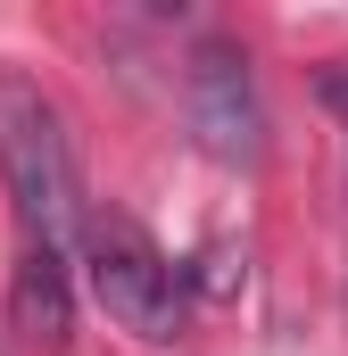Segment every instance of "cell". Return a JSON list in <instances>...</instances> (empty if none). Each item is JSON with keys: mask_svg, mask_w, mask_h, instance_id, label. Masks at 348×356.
<instances>
[{"mask_svg": "<svg viewBox=\"0 0 348 356\" xmlns=\"http://www.w3.org/2000/svg\"><path fill=\"white\" fill-rule=\"evenodd\" d=\"M0 182L17 199V224H25V249H50L67 257L75 232H84V191H75V149H67V124L58 108L33 83H0Z\"/></svg>", "mask_w": 348, "mask_h": 356, "instance_id": "1", "label": "cell"}, {"mask_svg": "<svg viewBox=\"0 0 348 356\" xmlns=\"http://www.w3.org/2000/svg\"><path fill=\"white\" fill-rule=\"evenodd\" d=\"M324 108H332V124H340V141H348V58L324 67Z\"/></svg>", "mask_w": 348, "mask_h": 356, "instance_id": "5", "label": "cell"}, {"mask_svg": "<svg viewBox=\"0 0 348 356\" xmlns=\"http://www.w3.org/2000/svg\"><path fill=\"white\" fill-rule=\"evenodd\" d=\"M75 249H84L91 298L108 307L116 332H133L150 348H166L174 332H182V266H174L133 216H84Z\"/></svg>", "mask_w": 348, "mask_h": 356, "instance_id": "2", "label": "cell"}, {"mask_svg": "<svg viewBox=\"0 0 348 356\" xmlns=\"http://www.w3.org/2000/svg\"><path fill=\"white\" fill-rule=\"evenodd\" d=\"M182 108H191V133L216 166H265V91H258V67L241 42H199L191 67H182Z\"/></svg>", "mask_w": 348, "mask_h": 356, "instance_id": "3", "label": "cell"}, {"mask_svg": "<svg viewBox=\"0 0 348 356\" xmlns=\"http://www.w3.org/2000/svg\"><path fill=\"white\" fill-rule=\"evenodd\" d=\"M8 323H17V340L42 356H58L75 340V282H67V257H50V249H25L17 273H8Z\"/></svg>", "mask_w": 348, "mask_h": 356, "instance_id": "4", "label": "cell"}]
</instances>
